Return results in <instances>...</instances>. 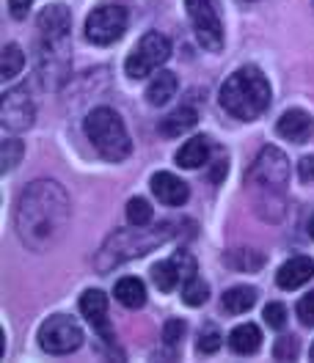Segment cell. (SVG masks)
Wrapping results in <instances>:
<instances>
[{
  "instance_id": "1",
  "label": "cell",
  "mask_w": 314,
  "mask_h": 363,
  "mask_svg": "<svg viewBox=\"0 0 314 363\" xmlns=\"http://www.w3.org/2000/svg\"><path fill=\"white\" fill-rule=\"evenodd\" d=\"M69 220V199L58 187V182L39 179L33 182L23 196L17 209V226L20 237L31 248L45 250L53 245Z\"/></svg>"
},
{
  "instance_id": "2",
  "label": "cell",
  "mask_w": 314,
  "mask_h": 363,
  "mask_svg": "<svg viewBox=\"0 0 314 363\" xmlns=\"http://www.w3.org/2000/svg\"><path fill=\"white\" fill-rule=\"evenodd\" d=\"M218 102L232 118L256 121L270 108V83L256 67L232 72L218 91Z\"/></svg>"
},
{
  "instance_id": "3",
  "label": "cell",
  "mask_w": 314,
  "mask_h": 363,
  "mask_svg": "<svg viewBox=\"0 0 314 363\" xmlns=\"http://www.w3.org/2000/svg\"><path fill=\"white\" fill-rule=\"evenodd\" d=\"M86 135L97 155L108 162H121L133 155V140L127 135V127L121 116L111 108H94L86 116Z\"/></svg>"
},
{
  "instance_id": "4",
  "label": "cell",
  "mask_w": 314,
  "mask_h": 363,
  "mask_svg": "<svg viewBox=\"0 0 314 363\" xmlns=\"http://www.w3.org/2000/svg\"><path fill=\"white\" fill-rule=\"evenodd\" d=\"M171 237V226L155 228V231H146V226H133L127 231H119L113 234L111 240L102 245L99 256H97V267L99 270H108V267H116L121 262H127L130 256H144L152 245H160Z\"/></svg>"
},
{
  "instance_id": "5",
  "label": "cell",
  "mask_w": 314,
  "mask_h": 363,
  "mask_svg": "<svg viewBox=\"0 0 314 363\" xmlns=\"http://www.w3.org/2000/svg\"><path fill=\"white\" fill-rule=\"evenodd\" d=\"M171 58V42L168 36L157 33V30H149L141 36V42L135 45V50L127 55L124 61V72L130 80H144L149 77L155 69H160L166 61Z\"/></svg>"
},
{
  "instance_id": "6",
  "label": "cell",
  "mask_w": 314,
  "mask_h": 363,
  "mask_svg": "<svg viewBox=\"0 0 314 363\" xmlns=\"http://www.w3.org/2000/svg\"><path fill=\"white\" fill-rule=\"evenodd\" d=\"M185 11H188V20L193 25L196 42L207 52H221V47H224V23H221L215 0H185Z\"/></svg>"
},
{
  "instance_id": "7",
  "label": "cell",
  "mask_w": 314,
  "mask_h": 363,
  "mask_svg": "<svg viewBox=\"0 0 314 363\" xmlns=\"http://www.w3.org/2000/svg\"><path fill=\"white\" fill-rule=\"evenodd\" d=\"M83 344V328L72 317L55 314L39 328V347L50 355H69Z\"/></svg>"
},
{
  "instance_id": "8",
  "label": "cell",
  "mask_w": 314,
  "mask_h": 363,
  "mask_svg": "<svg viewBox=\"0 0 314 363\" xmlns=\"http://www.w3.org/2000/svg\"><path fill=\"white\" fill-rule=\"evenodd\" d=\"M127 30V11L121 6H97L86 17V39L97 47L116 45Z\"/></svg>"
},
{
  "instance_id": "9",
  "label": "cell",
  "mask_w": 314,
  "mask_h": 363,
  "mask_svg": "<svg viewBox=\"0 0 314 363\" xmlns=\"http://www.w3.org/2000/svg\"><path fill=\"white\" fill-rule=\"evenodd\" d=\"M287 179H290V160H287V155L278 152L276 146H265L256 155L251 171H248V182L251 184H262L268 190H281L287 184Z\"/></svg>"
},
{
  "instance_id": "10",
  "label": "cell",
  "mask_w": 314,
  "mask_h": 363,
  "mask_svg": "<svg viewBox=\"0 0 314 363\" xmlns=\"http://www.w3.org/2000/svg\"><path fill=\"white\" fill-rule=\"evenodd\" d=\"M36 118V108H33V99L28 89H9L0 96V124L9 130V133H23L33 124Z\"/></svg>"
},
{
  "instance_id": "11",
  "label": "cell",
  "mask_w": 314,
  "mask_h": 363,
  "mask_svg": "<svg viewBox=\"0 0 314 363\" xmlns=\"http://www.w3.org/2000/svg\"><path fill=\"white\" fill-rule=\"evenodd\" d=\"M196 272V264L193 259L185 253V250H177L171 259H163L152 267V281L160 292H174L177 284H182L188 275Z\"/></svg>"
},
{
  "instance_id": "12",
  "label": "cell",
  "mask_w": 314,
  "mask_h": 363,
  "mask_svg": "<svg viewBox=\"0 0 314 363\" xmlns=\"http://www.w3.org/2000/svg\"><path fill=\"white\" fill-rule=\"evenodd\" d=\"M69 28H72V14L61 3L42 9L36 17V30L42 42H69Z\"/></svg>"
},
{
  "instance_id": "13",
  "label": "cell",
  "mask_w": 314,
  "mask_h": 363,
  "mask_svg": "<svg viewBox=\"0 0 314 363\" xmlns=\"http://www.w3.org/2000/svg\"><path fill=\"white\" fill-rule=\"evenodd\" d=\"M80 311H83V317L89 319L91 328L102 336V341L113 344V330H111V322H108V297H105V292H99V289L83 292V297H80Z\"/></svg>"
},
{
  "instance_id": "14",
  "label": "cell",
  "mask_w": 314,
  "mask_h": 363,
  "mask_svg": "<svg viewBox=\"0 0 314 363\" xmlns=\"http://www.w3.org/2000/svg\"><path fill=\"white\" fill-rule=\"evenodd\" d=\"M152 193H155L157 201L166 206H182L188 201V196H190L188 184L180 177L168 174V171H157L155 177H152Z\"/></svg>"
},
{
  "instance_id": "15",
  "label": "cell",
  "mask_w": 314,
  "mask_h": 363,
  "mask_svg": "<svg viewBox=\"0 0 314 363\" xmlns=\"http://www.w3.org/2000/svg\"><path fill=\"white\" fill-rule=\"evenodd\" d=\"M314 278V259L309 256H295L290 262H284L278 272H276V284L281 286V289H301L303 284H309Z\"/></svg>"
},
{
  "instance_id": "16",
  "label": "cell",
  "mask_w": 314,
  "mask_h": 363,
  "mask_svg": "<svg viewBox=\"0 0 314 363\" xmlns=\"http://www.w3.org/2000/svg\"><path fill=\"white\" fill-rule=\"evenodd\" d=\"M276 133L281 138H287V140H292V143H306L314 135V118L306 111L292 108L287 113H281L278 124H276Z\"/></svg>"
},
{
  "instance_id": "17",
  "label": "cell",
  "mask_w": 314,
  "mask_h": 363,
  "mask_svg": "<svg viewBox=\"0 0 314 363\" xmlns=\"http://www.w3.org/2000/svg\"><path fill=\"white\" fill-rule=\"evenodd\" d=\"M262 347V330L251 322H243L237 325L232 333H229V350L234 355H254L256 350Z\"/></svg>"
},
{
  "instance_id": "18",
  "label": "cell",
  "mask_w": 314,
  "mask_h": 363,
  "mask_svg": "<svg viewBox=\"0 0 314 363\" xmlns=\"http://www.w3.org/2000/svg\"><path fill=\"white\" fill-rule=\"evenodd\" d=\"M210 160V138L207 135H193L185 140L177 152V165L182 168H202Z\"/></svg>"
},
{
  "instance_id": "19",
  "label": "cell",
  "mask_w": 314,
  "mask_h": 363,
  "mask_svg": "<svg viewBox=\"0 0 314 363\" xmlns=\"http://www.w3.org/2000/svg\"><path fill=\"white\" fill-rule=\"evenodd\" d=\"M113 297L124 306V308H141L144 303H146V286H144V281L141 278H133V275H127V278H119L116 281V286H113Z\"/></svg>"
},
{
  "instance_id": "20",
  "label": "cell",
  "mask_w": 314,
  "mask_h": 363,
  "mask_svg": "<svg viewBox=\"0 0 314 363\" xmlns=\"http://www.w3.org/2000/svg\"><path fill=\"white\" fill-rule=\"evenodd\" d=\"M177 89H180V80H177L174 72H157L155 77L149 80V86H146V102L160 108L177 94Z\"/></svg>"
},
{
  "instance_id": "21",
  "label": "cell",
  "mask_w": 314,
  "mask_h": 363,
  "mask_svg": "<svg viewBox=\"0 0 314 363\" xmlns=\"http://www.w3.org/2000/svg\"><path fill=\"white\" fill-rule=\"evenodd\" d=\"M196 121H199V113L193 108H180L177 113H168L166 118H160V133L166 138L185 135L196 127Z\"/></svg>"
},
{
  "instance_id": "22",
  "label": "cell",
  "mask_w": 314,
  "mask_h": 363,
  "mask_svg": "<svg viewBox=\"0 0 314 363\" xmlns=\"http://www.w3.org/2000/svg\"><path fill=\"white\" fill-rule=\"evenodd\" d=\"M254 303H256V289L254 286H232L221 297V306H224L226 314H243Z\"/></svg>"
},
{
  "instance_id": "23",
  "label": "cell",
  "mask_w": 314,
  "mask_h": 363,
  "mask_svg": "<svg viewBox=\"0 0 314 363\" xmlns=\"http://www.w3.org/2000/svg\"><path fill=\"white\" fill-rule=\"evenodd\" d=\"M25 67V52L20 45H6L3 47V55H0V77L3 80H11V77H17Z\"/></svg>"
},
{
  "instance_id": "24",
  "label": "cell",
  "mask_w": 314,
  "mask_h": 363,
  "mask_svg": "<svg viewBox=\"0 0 314 363\" xmlns=\"http://www.w3.org/2000/svg\"><path fill=\"white\" fill-rule=\"evenodd\" d=\"M207 297H210V286H207V281H202L196 272L193 275H188L185 278V286H182V303L185 306H190V308H199L207 303Z\"/></svg>"
},
{
  "instance_id": "25",
  "label": "cell",
  "mask_w": 314,
  "mask_h": 363,
  "mask_svg": "<svg viewBox=\"0 0 314 363\" xmlns=\"http://www.w3.org/2000/svg\"><path fill=\"white\" fill-rule=\"evenodd\" d=\"M226 262H229V267H232V270L256 272L262 264H265V256H262L259 250L243 248V250H232V253L226 256Z\"/></svg>"
},
{
  "instance_id": "26",
  "label": "cell",
  "mask_w": 314,
  "mask_h": 363,
  "mask_svg": "<svg viewBox=\"0 0 314 363\" xmlns=\"http://www.w3.org/2000/svg\"><path fill=\"white\" fill-rule=\"evenodd\" d=\"M127 220L130 226H149L152 223V206L146 199H130L127 201Z\"/></svg>"
},
{
  "instance_id": "27",
  "label": "cell",
  "mask_w": 314,
  "mask_h": 363,
  "mask_svg": "<svg viewBox=\"0 0 314 363\" xmlns=\"http://www.w3.org/2000/svg\"><path fill=\"white\" fill-rule=\"evenodd\" d=\"M25 155V146L23 140H14V138H9V140H3V146H0V162H3V174H9Z\"/></svg>"
},
{
  "instance_id": "28",
  "label": "cell",
  "mask_w": 314,
  "mask_h": 363,
  "mask_svg": "<svg viewBox=\"0 0 314 363\" xmlns=\"http://www.w3.org/2000/svg\"><path fill=\"white\" fill-rule=\"evenodd\" d=\"M221 330L218 328H207L202 336H199V341H196V350L202 352V355H212V352H218L221 350Z\"/></svg>"
},
{
  "instance_id": "29",
  "label": "cell",
  "mask_w": 314,
  "mask_h": 363,
  "mask_svg": "<svg viewBox=\"0 0 314 363\" xmlns=\"http://www.w3.org/2000/svg\"><path fill=\"white\" fill-rule=\"evenodd\" d=\"M265 325H270L273 330H284V328H287V306H281V303H268V306H265Z\"/></svg>"
},
{
  "instance_id": "30",
  "label": "cell",
  "mask_w": 314,
  "mask_h": 363,
  "mask_svg": "<svg viewBox=\"0 0 314 363\" xmlns=\"http://www.w3.org/2000/svg\"><path fill=\"white\" fill-rule=\"evenodd\" d=\"M273 358L276 361H295L298 358V339L295 336H281L273 347Z\"/></svg>"
},
{
  "instance_id": "31",
  "label": "cell",
  "mask_w": 314,
  "mask_h": 363,
  "mask_svg": "<svg viewBox=\"0 0 314 363\" xmlns=\"http://www.w3.org/2000/svg\"><path fill=\"white\" fill-rule=\"evenodd\" d=\"M182 336H185V322H182V319H171V322H166V330H163V341H166V347H177Z\"/></svg>"
},
{
  "instance_id": "32",
  "label": "cell",
  "mask_w": 314,
  "mask_h": 363,
  "mask_svg": "<svg viewBox=\"0 0 314 363\" xmlns=\"http://www.w3.org/2000/svg\"><path fill=\"white\" fill-rule=\"evenodd\" d=\"M298 317L306 328H314V289L298 300Z\"/></svg>"
},
{
  "instance_id": "33",
  "label": "cell",
  "mask_w": 314,
  "mask_h": 363,
  "mask_svg": "<svg viewBox=\"0 0 314 363\" xmlns=\"http://www.w3.org/2000/svg\"><path fill=\"white\" fill-rule=\"evenodd\" d=\"M31 3H33V0H9V11H11V17H14V20H25Z\"/></svg>"
},
{
  "instance_id": "34",
  "label": "cell",
  "mask_w": 314,
  "mask_h": 363,
  "mask_svg": "<svg viewBox=\"0 0 314 363\" xmlns=\"http://www.w3.org/2000/svg\"><path fill=\"white\" fill-rule=\"evenodd\" d=\"M298 177L301 182H314V157H303L298 162Z\"/></svg>"
},
{
  "instance_id": "35",
  "label": "cell",
  "mask_w": 314,
  "mask_h": 363,
  "mask_svg": "<svg viewBox=\"0 0 314 363\" xmlns=\"http://www.w3.org/2000/svg\"><path fill=\"white\" fill-rule=\"evenodd\" d=\"M309 234H312V240H314V215H312V220H309Z\"/></svg>"
},
{
  "instance_id": "36",
  "label": "cell",
  "mask_w": 314,
  "mask_h": 363,
  "mask_svg": "<svg viewBox=\"0 0 314 363\" xmlns=\"http://www.w3.org/2000/svg\"><path fill=\"white\" fill-rule=\"evenodd\" d=\"M309 355H312V361H314V344H312V350H309Z\"/></svg>"
}]
</instances>
